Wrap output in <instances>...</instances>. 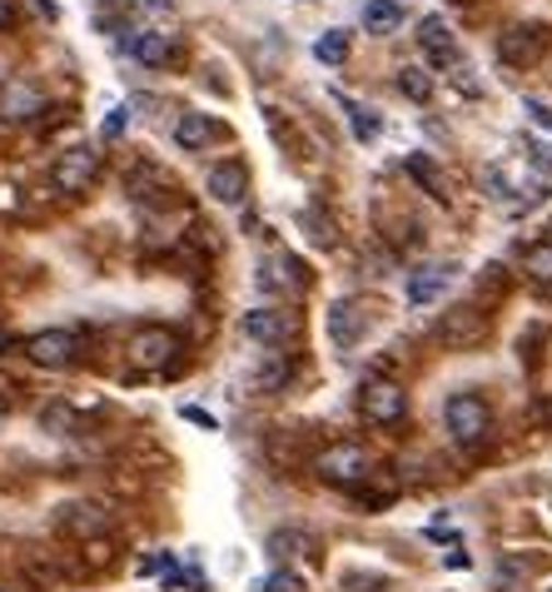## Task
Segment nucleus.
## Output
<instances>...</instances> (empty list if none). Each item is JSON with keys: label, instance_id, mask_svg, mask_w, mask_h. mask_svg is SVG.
Segmentation results:
<instances>
[{"label": "nucleus", "instance_id": "7", "mask_svg": "<svg viewBox=\"0 0 552 592\" xmlns=\"http://www.w3.org/2000/svg\"><path fill=\"white\" fill-rule=\"evenodd\" d=\"M180 334L174 329H164V323H150V329H140V334L130 339V364L135 374H164V368H174V358H180Z\"/></svg>", "mask_w": 552, "mask_h": 592}, {"label": "nucleus", "instance_id": "34", "mask_svg": "<svg viewBox=\"0 0 552 592\" xmlns=\"http://www.w3.org/2000/svg\"><path fill=\"white\" fill-rule=\"evenodd\" d=\"M11 25H15V5L11 0H0V31H11Z\"/></svg>", "mask_w": 552, "mask_h": 592}, {"label": "nucleus", "instance_id": "28", "mask_svg": "<svg viewBox=\"0 0 552 592\" xmlns=\"http://www.w3.org/2000/svg\"><path fill=\"white\" fill-rule=\"evenodd\" d=\"M338 592H389V578H383V572H358V568H348L344 578H338Z\"/></svg>", "mask_w": 552, "mask_h": 592}, {"label": "nucleus", "instance_id": "13", "mask_svg": "<svg viewBox=\"0 0 552 592\" xmlns=\"http://www.w3.org/2000/svg\"><path fill=\"white\" fill-rule=\"evenodd\" d=\"M41 115H45V90L35 86V80L15 76L0 86V119H5V125H31V119H41Z\"/></svg>", "mask_w": 552, "mask_h": 592}, {"label": "nucleus", "instance_id": "3", "mask_svg": "<svg viewBox=\"0 0 552 592\" xmlns=\"http://www.w3.org/2000/svg\"><path fill=\"white\" fill-rule=\"evenodd\" d=\"M358 419H364L368 429H399V423L409 419V394H403V384H393V378H368V384L358 388Z\"/></svg>", "mask_w": 552, "mask_h": 592}, {"label": "nucleus", "instance_id": "8", "mask_svg": "<svg viewBox=\"0 0 552 592\" xmlns=\"http://www.w3.org/2000/svg\"><path fill=\"white\" fill-rule=\"evenodd\" d=\"M548 45H552L548 25H508V31L498 35V60L513 65V70H532V65L548 55Z\"/></svg>", "mask_w": 552, "mask_h": 592}, {"label": "nucleus", "instance_id": "26", "mask_svg": "<svg viewBox=\"0 0 552 592\" xmlns=\"http://www.w3.org/2000/svg\"><path fill=\"white\" fill-rule=\"evenodd\" d=\"M348 50H354V41H348V31H324L314 41V55L324 65H344L348 60Z\"/></svg>", "mask_w": 552, "mask_h": 592}, {"label": "nucleus", "instance_id": "21", "mask_svg": "<svg viewBox=\"0 0 552 592\" xmlns=\"http://www.w3.org/2000/svg\"><path fill=\"white\" fill-rule=\"evenodd\" d=\"M41 423H45V433H60V439H80V433H90V419H80L70 403H45Z\"/></svg>", "mask_w": 552, "mask_h": 592}, {"label": "nucleus", "instance_id": "16", "mask_svg": "<svg viewBox=\"0 0 552 592\" xmlns=\"http://www.w3.org/2000/svg\"><path fill=\"white\" fill-rule=\"evenodd\" d=\"M205 190H209V200H219V205H244L250 200V164L244 160H225V164H215V170L205 174Z\"/></svg>", "mask_w": 552, "mask_h": 592}, {"label": "nucleus", "instance_id": "25", "mask_svg": "<svg viewBox=\"0 0 552 592\" xmlns=\"http://www.w3.org/2000/svg\"><path fill=\"white\" fill-rule=\"evenodd\" d=\"M399 90L413 100V105H423V100L434 95V80H428L423 65H403V70H399Z\"/></svg>", "mask_w": 552, "mask_h": 592}, {"label": "nucleus", "instance_id": "6", "mask_svg": "<svg viewBox=\"0 0 552 592\" xmlns=\"http://www.w3.org/2000/svg\"><path fill=\"white\" fill-rule=\"evenodd\" d=\"M487 339V314L483 304H453L448 314H438L434 323V344L438 349H473Z\"/></svg>", "mask_w": 552, "mask_h": 592}, {"label": "nucleus", "instance_id": "31", "mask_svg": "<svg viewBox=\"0 0 552 592\" xmlns=\"http://www.w3.org/2000/svg\"><path fill=\"white\" fill-rule=\"evenodd\" d=\"M522 110H528V115H532V119H538V125H542V129H552V110H548V105H542V100H532V95H528V100H522Z\"/></svg>", "mask_w": 552, "mask_h": 592}, {"label": "nucleus", "instance_id": "12", "mask_svg": "<svg viewBox=\"0 0 552 592\" xmlns=\"http://www.w3.org/2000/svg\"><path fill=\"white\" fill-rule=\"evenodd\" d=\"M458 284V264L453 259H428V264H418V270L409 274V304L413 309H423V304H438L448 289Z\"/></svg>", "mask_w": 552, "mask_h": 592}, {"label": "nucleus", "instance_id": "30", "mask_svg": "<svg viewBox=\"0 0 552 592\" xmlns=\"http://www.w3.org/2000/svg\"><path fill=\"white\" fill-rule=\"evenodd\" d=\"M125 125H130V115H125V110H110V119L100 125V140H119V135H125Z\"/></svg>", "mask_w": 552, "mask_h": 592}, {"label": "nucleus", "instance_id": "4", "mask_svg": "<svg viewBox=\"0 0 552 592\" xmlns=\"http://www.w3.org/2000/svg\"><path fill=\"white\" fill-rule=\"evenodd\" d=\"M119 50L130 55L135 65L164 70V65H180V35L160 31V25H125L119 31Z\"/></svg>", "mask_w": 552, "mask_h": 592}, {"label": "nucleus", "instance_id": "9", "mask_svg": "<svg viewBox=\"0 0 552 592\" xmlns=\"http://www.w3.org/2000/svg\"><path fill=\"white\" fill-rule=\"evenodd\" d=\"M95 180H100V155L90 150V145H76V150L55 155V164H50V184H55L60 194H85Z\"/></svg>", "mask_w": 552, "mask_h": 592}, {"label": "nucleus", "instance_id": "18", "mask_svg": "<svg viewBox=\"0 0 552 592\" xmlns=\"http://www.w3.org/2000/svg\"><path fill=\"white\" fill-rule=\"evenodd\" d=\"M319 543L314 533H303V528H274L269 538H264V553H269L274 562H294V558H309Z\"/></svg>", "mask_w": 552, "mask_h": 592}, {"label": "nucleus", "instance_id": "20", "mask_svg": "<svg viewBox=\"0 0 552 592\" xmlns=\"http://www.w3.org/2000/svg\"><path fill=\"white\" fill-rule=\"evenodd\" d=\"M105 523H110L105 508H95V503H70V508H60V528L76 533V538H95Z\"/></svg>", "mask_w": 552, "mask_h": 592}, {"label": "nucleus", "instance_id": "23", "mask_svg": "<svg viewBox=\"0 0 552 592\" xmlns=\"http://www.w3.org/2000/svg\"><path fill=\"white\" fill-rule=\"evenodd\" d=\"M522 274H528L538 289H552V239H538V244L522 249Z\"/></svg>", "mask_w": 552, "mask_h": 592}, {"label": "nucleus", "instance_id": "33", "mask_svg": "<svg viewBox=\"0 0 552 592\" xmlns=\"http://www.w3.org/2000/svg\"><path fill=\"white\" fill-rule=\"evenodd\" d=\"M444 568H453V572H458V568H463V572H468V568H473V558H468V553H463V548H448Z\"/></svg>", "mask_w": 552, "mask_h": 592}, {"label": "nucleus", "instance_id": "5", "mask_svg": "<svg viewBox=\"0 0 552 592\" xmlns=\"http://www.w3.org/2000/svg\"><path fill=\"white\" fill-rule=\"evenodd\" d=\"M239 329H244V339L260 344V349H294L299 344V314L279 309V304L250 309L244 319H239Z\"/></svg>", "mask_w": 552, "mask_h": 592}, {"label": "nucleus", "instance_id": "14", "mask_svg": "<svg viewBox=\"0 0 552 592\" xmlns=\"http://www.w3.org/2000/svg\"><path fill=\"white\" fill-rule=\"evenodd\" d=\"M368 329H373V309H368L364 299H338L334 309H329V339H334L344 354L364 344Z\"/></svg>", "mask_w": 552, "mask_h": 592}, {"label": "nucleus", "instance_id": "29", "mask_svg": "<svg viewBox=\"0 0 552 592\" xmlns=\"http://www.w3.org/2000/svg\"><path fill=\"white\" fill-rule=\"evenodd\" d=\"M254 592H303V578L294 568H274L269 578L254 582Z\"/></svg>", "mask_w": 552, "mask_h": 592}, {"label": "nucleus", "instance_id": "24", "mask_svg": "<svg viewBox=\"0 0 552 592\" xmlns=\"http://www.w3.org/2000/svg\"><path fill=\"white\" fill-rule=\"evenodd\" d=\"M344 115H348V125H354L358 145H373L383 135V115H379V110L358 105V100H344Z\"/></svg>", "mask_w": 552, "mask_h": 592}, {"label": "nucleus", "instance_id": "36", "mask_svg": "<svg viewBox=\"0 0 552 592\" xmlns=\"http://www.w3.org/2000/svg\"><path fill=\"white\" fill-rule=\"evenodd\" d=\"M5 413H11V409H5V399H0V419H5Z\"/></svg>", "mask_w": 552, "mask_h": 592}, {"label": "nucleus", "instance_id": "17", "mask_svg": "<svg viewBox=\"0 0 552 592\" xmlns=\"http://www.w3.org/2000/svg\"><path fill=\"white\" fill-rule=\"evenodd\" d=\"M294 354L289 349H264V358H260V368H254V384H260V394H284L289 388V378H294Z\"/></svg>", "mask_w": 552, "mask_h": 592}, {"label": "nucleus", "instance_id": "1", "mask_svg": "<svg viewBox=\"0 0 552 592\" xmlns=\"http://www.w3.org/2000/svg\"><path fill=\"white\" fill-rule=\"evenodd\" d=\"M444 429L448 439L458 443V448H483L487 439H493V409H487L483 394H473V388H458V394H448L444 403Z\"/></svg>", "mask_w": 552, "mask_h": 592}, {"label": "nucleus", "instance_id": "27", "mask_svg": "<svg viewBox=\"0 0 552 592\" xmlns=\"http://www.w3.org/2000/svg\"><path fill=\"white\" fill-rule=\"evenodd\" d=\"M299 219H303V225H309V235H314V244H319V249H334V235H338V229H334V219H329L324 209H319V205H309Z\"/></svg>", "mask_w": 552, "mask_h": 592}, {"label": "nucleus", "instance_id": "35", "mask_svg": "<svg viewBox=\"0 0 552 592\" xmlns=\"http://www.w3.org/2000/svg\"><path fill=\"white\" fill-rule=\"evenodd\" d=\"M5 349H11V329L0 323V358H5Z\"/></svg>", "mask_w": 552, "mask_h": 592}, {"label": "nucleus", "instance_id": "10", "mask_svg": "<svg viewBox=\"0 0 552 592\" xmlns=\"http://www.w3.org/2000/svg\"><path fill=\"white\" fill-rule=\"evenodd\" d=\"M418 50L428 70H458V35L444 15H423L418 21Z\"/></svg>", "mask_w": 552, "mask_h": 592}, {"label": "nucleus", "instance_id": "19", "mask_svg": "<svg viewBox=\"0 0 552 592\" xmlns=\"http://www.w3.org/2000/svg\"><path fill=\"white\" fill-rule=\"evenodd\" d=\"M403 174H409V180L418 184V190H428V194H434L438 205H448V200H453V194H448L444 170H438V164L428 160V155H409V160H403Z\"/></svg>", "mask_w": 552, "mask_h": 592}, {"label": "nucleus", "instance_id": "32", "mask_svg": "<svg viewBox=\"0 0 552 592\" xmlns=\"http://www.w3.org/2000/svg\"><path fill=\"white\" fill-rule=\"evenodd\" d=\"M85 568H110V543H105V548L90 543V548H85Z\"/></svg>", "mask_w": 552, "mask_h": 592}, {"label": "nucleus", "instance_id": "2", "mask_svg": "<svg viewBox=\"0 0 552 592\" xmlns=\"http://www.w3.org/2000/svg\"><path fill=\"white\" fill-rule=\"evenodd\" d=\"M373 474V458H368L358 443H324V448L314 453V478L329 488H344V493H354L364 478Z\"/></svg>", "mask_w": 552, "mask_h": 592}, {"label": "nucleus", "instance_id": "22", "mask_svg": "<svg viewBox=\"0 0 552 592\" xmlns=\"http://www.w3.org/2000/svg\"><path fill=\"white\" fill-rule=\"evenodd\" d=\"M403 25V5L399 0H368L364 5V31L368 35H393Z\"/></svg>", "mask_w": 552, "mask_h": 592}, {"label": "nucleus", "instance_id": "11", "mask_svg": "<svg viewBox=\"0 0 552 592\" xmlns=\"http://www.w3.org/2000/svg\"><path fill=\"white\" fill-rule=\"evenodd\" d=\"M25 358L35 368H70L80 358V339L70 329H41V334L25 339Z\"/></svg>", "mask_w": 552, "mask_h": 592}, {"label": "nucleus", "instance_id": "15", "mask_svg": "<svg viewBox=\"0 0 552 592\" xmlns=\"http://www.w3.org/2000/svg\"><path fill=\"white\" fill-rule=\"evenodd\" d=\"M170 135L184 155H199V150H215V145L225 140V125H219L215 115H205V110H184V115L174 119Z\"/></svg>", "mask_w": 552, "mask_h": 592}]
</instances>
